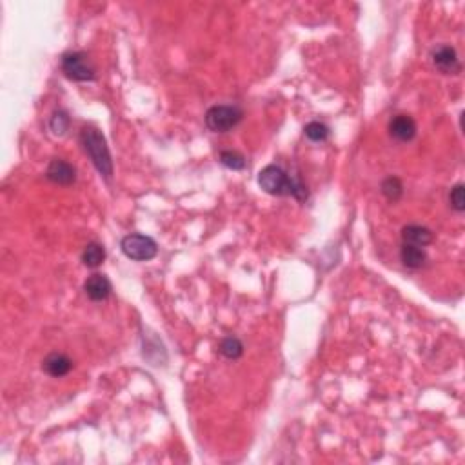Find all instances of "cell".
Masks as SVG:
<instances>
[{
  "label": "cell",
  "mask_w": 465,
  "mask_h": 465,
  "mask_svg": "<svg viewBox=\"0 0 465 465\" xmlns=\"http://www.w3.org/2000/svg\"><path fill=\"white\" fill-rule=\"evenodd\" d=\"M50 129L55 135H64L69 129V116L66 111H55L50 120Z\"/></svg>",
  "instance_id": "18"
},
{
  "label": "cell",
  "mask_w": 465,
  "mask_h": 465,
  "mask_svg": "<svg viewBox=\"0 0 465 465\" xmlns=\"http://www.w3.org/2000/svg\"><path fill=\"white\" fill-rule=\"evenodd\" d=\"M80 140L84 144L87 157L91 158L93 166L96 167V171L109 180L113 177V160L104 135L98 129H95V127H84Z\"/></svg>",
  "instance_id": "2"
},
{
  "label": "cell",
  "mask_w": 465,
  "mask_h": 465,
  "mask_svg": "<svg viewBox=\"0 0 465 465\" xmlns=\"http://www.w3.org/2000/svg\"><path fill=\"white\" fill-rule=\"evenodd\" d=\"M382 193H384V197L387 198V200L396 202V200H400L402 195H404V184H402V180L396 177L385 178L384 182H382Z\"/></svg>",
  "instance_id": "14"
},
{
  "label": "cell",
  "mask_w": 465,
  "mask_h": 465,
  "mask_svg": "<svg viewBox=\"0 0 465 465\" xmlns=\"http://www.w3.org/2000/svg\"><path fill=\"white\" fill-rule=\"evenodd\" d=\"M84 291H86L87 299L93 302H104L109 299V294L113 291V285L109 282L106 274H91L89 279L84 283Z\"/></svg>",
  "instance_id": "8"
},
{
  "label": "cell",
  "mask_w": 465,
  "mask_h": 465,
  "mask_svg": "<svg viewBox=\"0 0 465 465\" xmlns=\"http://www.w3.org/2000/svg\"><path fill=\"white\" fill-rule=\"evenodd\" d=\"M449 202L453 206V209L458 213L465 211V187L464 184H456L453 189H451Z\"/></svg>",
  "instance_id": "19"
},
{
  "label": "cell",
  "mask_w": 465,
  "mask_h": 465,
  "mask_svg": "<svg viewBox=\"0 0 465 465\" xmlns=\"http://www.w3.org/2000/svg\"><path fill=\"white\" fill-rule=\"evenodd\" d=\"M61 67L69 80L91 82L96 78L95 66L87 58V55H84L80 51H67V53H64L61 61Z\"/></svg>",
  "instance_id": "3"
},
{
  "label": "cell",
  "mask_w": 465,
  "mask_h": 465,
  "mask_svg": "<svg viewBox=\"0 0 465 465\" xmlns=\"http://www.w3.org/2000/svg\"><path fill=\"white\" fill-rule=\"evenodd\" d=\"M104 258H106V249L104 246L98 242H91L87 244L86 249L82 251V263L86 266V268H98L102 262H104Z\"/></svg>",
  "instance_id": "13"
},
{
  "label": "cell",
  "mask_w": 465,
  "mask_h": 465,
  "mask_svg": "<svg viewBox=\"0 0 465 465\" xmlns=\"http://www.w3.org/2000/svg\"><path fill=\"white\" fill-rule=\"evenodd\" d=\"M400 260H402L405 268L420 269L425 263V260H427V255H425V251L422 248L404 244L402 249H400Z\"/></svg>",
  "instance_id": "12"
},
{
  "label": "cell",
  "mask_w": 465,
  "mask_h": 465,
  "mask_svg": "<svg viewBox=\"0 0 465 465\" xmlns=\"http://www.w3.org/2000/svg\"><path fill=\"white\" fill-rule=\"evenodd\" d=\"M220 164L232 171H240L246 167V158L238 151H222L220 153Z\"/></svg>",
  "instance_id": "17"
},
{
  "label": "cell",
  "mask_w": 465,
  "mask_h": 465,
  "mask_svg": "<svg viewBox=\"0 0 465 465\" xmlns=\"http://www.w3.org/2000/svg\"><path fill=\"white\" fill-rule=\"evenodd\" d=\"M303 133L305 137L311 142H324L329 137V127L325 126L324 122H309L307 126L303 127Z\"/></svg>",
  "instance_id": "16"
},
{
  "label": "cell",
  "mask_w": 465,
  "mask_h": 465,
  "mask_svg": "<svg viewBox=\"0 0 465 465\" xmlns=\"http://www.w3.org/2000/svg\"><path fill=\"white\" fill-rule=\"evenodd\" d=\"M120 248L122 253L131 260H137V262H147V260L157 257L158 253L157 242L151 237L140 235V232H133V235L122 238Z\"/></svg>",
  "instance_id": "4"
},
{
  "label": "cell",
  "mask_w": 465,
  "mask_h": 465,
  "mask_svg": "<svg viewBox=\"0 0 465 465\" xmlns=\"http://www.w3.org/2000/svg\"><path fill=\"white\" fill-rule=\"evenodd\" d=\"M433 231L425 226H418V224H409L402 229V240L404 244H409V246H416V248H425L433 242Z\"/></svg>",
  "instance_id": "10"
},
{
  "label": "cell",
  "mask_w": 465,
  "mask_h": 465,
  "mask_svg": "<svg viewBox=\"0 0 465 465\" xmlns=\"http://www.w3.org/2000/svg\"><path fill=\"white\" fill-rule=\"evenodd\" d=\"M391 137L400 142H411L416 137V122L409 115H396L389 124Z\"/></svg>",
  "instance_id": "9"
},
{
  "label": "cell",
  "mask_w": 465,
  "mask_h": 465,
  "mask_svg": "<svg viewBox=\"0 0 465 465\" xmlns=\"http://www.w3.org/2000/svg\"><path fill=\"white\" fill-rule=\"evenodd\" d=\"M220 353H222L228 360H237L244 354V344L237 338V336H228V338H224L222 344H220Z\"/></svg>",
  "instance_id": "15"
},
{
  "label": "cell",
  "mask_w": 465,
  "mask_h": 465,
  "mask_svg": "<svg viewBox=\"0 0 465 465\" xmlns=\"http://www.w3.org/2000/svg\"><path fill=\"white\" fill-rule=\"evenodd\" d=\"M431 58L436 69L442 71L444 75H458L462 71V64L453 46H447V44L436 46L431 53Z\"/></svg>",
  "instance_id": "6"
},
{
  "label": "cell",
  "mask_w": 465,
  "mask_h": 465,
  "mask_svg": "<svg viewBox=\"0 0 465 465\" xmlns=\"http://www.w3.org/2000/svg\"><path fill=\"white\" fill-rule=\"evenodd\" d=\"M242 116V109L237 106H213L206 113V126L213 133L231 131L240 124Z\"/></svg>",
  "instance_id": "5"
},
{
  "label": "cell",
  "mask_w": 465,
  "mask_h": 465,
  "mask_svg": "<svg viewBox=\"0 0 465 465\" xmlns=\"http://www.w3.org/2000/svg\"><path fill=\"white\" fill-rule=\"evenodd\" d=\"M258 184L263 191L273 197H283V195H291L296 200H305L307 198V191L305 187L294 180L283 171L279 166H266L262 171L258 173Z\"/></svg>",
  "instance_id": "1"
},
{
  "label": "cell",
  "mask_w": 465,
  "mask_h": 465,
  "mask_svg": "<svg viewBox=\"0 0 465 465\" xmlns=\"http://www.w3.org/2000/svg\"><path fill=\"white\" fill-rule=\"evenodd\" d=\"M46 177L53 184H58V186H71L76 180V171L75 167L71 166L69 162H66V160L53 158L50 166H47Z\"/></svg>",
  "instance_id": "7"
},
{
  "label": "cell",
  "mask_w": 465,
  "mask_h": 465,
  "mask_svg": "<svg viewBox=\"0 0 465 465\" xmlns=\"http://www.w3.org/2000/svg\"><path fill=\"white\" fill-rule=\"evenodd\" d=\"M42 369L46 371L50 376H53V378H62V376H66L73 369V362H71V358L66 356V354L51 353L42 362Z\"/></svg>",
  "instance_id": "11"
}]
</instances>
